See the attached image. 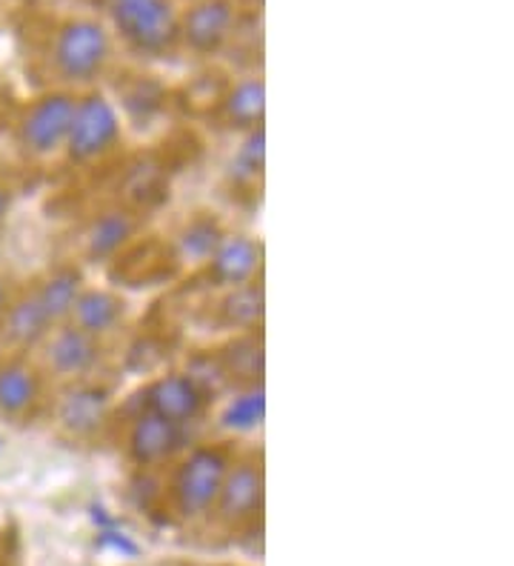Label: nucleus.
<instances>
[{"mask_svg": "<svg viewBox=\"0 0 514 566\" xmlns=\"http://www.w3.org/2000/svg\"><path fill=\"white\" fill-rule=\"evenodd\" d=\"M115 57V38L112 29L97 18H69L55 29L49 63L63 90H86L101 81Z\"/></svg>", "mask_w": 514, "mask_h": 566, "instance_id": "1", "label": "nucleus"}, {"mask_svg": "<svg viewBox=\"0 0 514 566\" xmlns=\"http://www.w3.org/2000/svg\"><path fill=\"white\" fill-rule=\"evenodd\" d=\"M109 18L120 41L137 55L158 57L178 46L175 0H109Z\"/></svg>", "mask_w": 514, "mask_h": 566, "instance_id": "2", "label": "nucleus"}, {"mask_svg": "<svg viewBox=\"0 0 514 566\" xmlns=\"http://www.w3.org/2000/svg\"><path fill=\"white\" fill-rule=\"evenodd\" d=\"M229 463H232V455L220 443H198V447L186 449L175 481H171V497L186 521H195L214 510Z\"/></svg>", "mask_w": 514, "mask_h": 566, "instance_id": "3", "label": "nucleus"}, {"mask_svg": "<svg viewBox=\"0 0 514 566\" xmlns=\"http://www.w3.org/2000/svg\"><path fill=\"white\" fill-rule=\"evenodd\" d=\"M124 138L120 112L103 92H77L75 118L63 153L72 164H95L112 155Z\"/></svg>", "mask_w": 514, "mask_h": 566, "instance_id": "4", "label": "nucleus"}, {"mask_svg": "<svg viewBox=\"0 0 514 566\" xmlns=\"http://www.w3.org/2000/svg\"><path fill=\"white\" fill-rule=\"evenodd\" d=\"M77 92L52 90L34 97L18 124V144L32 158H55L66 146L72 118H75Z\"/></svg>", "mask_w": 514, "mask_h": 566, "instance_id": "5", "label": "nucleus"}, {"mask_svg": "<svg viewBox=\"0 0 514 566\" xmlns=\"http://www.w3.org/2000/svg\"><path fill=\"white\" fill-rule=\"evenodd\" d=\"M38 353H41L43 373L55 375L63 384H75V380L95 378L106 346L103 340L77 329L75 324H61L49 332Z\"/></svg>", "mask_w": 514, "mask_h": 566, "instance_id": "6", "label": "nucleus"}, {"mask_svg": "<svg viewBox=\"0 0 514 566\" xmlns=\"http://www.w3.org/2000/svg\"><path fill=\"white\" fill-rule=\"evenodd\" d=\"M238 29L234 0H195L180 12L178 43H183L198 57L218 55L232 41Z\"/></svg>", "mask_w": 514, "mask_h": 566, "instance_id": "7", "label": "nucleus"}, {"mask_svg": "<svg viewBox=\"0 0 514 566\" xmlns=\"http://www.w3.org/2000/svg\"><path fill=\"white\" fill-rule=\"evenodd\" d=\"M209 401L212 398L180 369V373H166L151 378L144 389L140 409L155 412L164 421L175 423V427L189 429L203 421L206 412H209Z\"/></svg>", "mask_w": 514, "mask_h": 566, "instance_id": "8", "label": "nucleus"}, {"mask_svg": "<svg viewBox=\"0 0 514 566\" xmlns=\"http://www.w3.org/2000/svg\"><path fill=\"white\" fill-rule=\"evenodd\" d=\"M186 429L175 427V423L164 421L155 412H140L129 421L126 429V452L137 467H164V463L175 461L180 452H186Z\"/></svg>", "mask_w": 514, "mask_h": 566, "instance_id": "9", "label": "nucleus"}, {"mask_svg": "<svg viewBox=\"0 0 514 566\" xmlns=\"http://www.w3.org/2000/svg\"><path fill=\"white\" fill-rule=\"evenodd\" d=\"M43 403V369L27 355L0 358V421L23 423Z\"/></svg>", "mask_w": 514, "mask_h": 566, "instance_id": "10", "label": "nucleus"}, {"mask_svg": "<svg viewBox=\"0 0 514 566\" xmlns=\"http://www.w3.org/2000/svg\"><path fill=\"white\" fill-rule=\"evenodd\" d=\"M109 412L112 392L90 378L63 387L55 418L72 438H92L95 432H101L103 423L109 421Z\"/></svg>", "mask_w": 514, "mask_h": 566, "instance_id": "11", "label": "nucleus"}, {"mask_svg": "<svg viewBox=\"0 0 514 566\" xmlns=\"http://www.w3.org/2000/svg\"><path fill=\"white\" fill-rule=\"evenodd\" d=\"M263 266V247L252 235H223L214 255L203 263L206 281L214 290H234L249 281H258Z\"/></svg>", "mask_w": 514, "mask_h": 566, "instance_id": "12", "label": "nucleus"}, {"mask_svg": "<svg viewBox=\"0 0 514 566\" xmlns=\"http://www.w3.org/2000/svg\"><path fill=\"white\" fill-rule=\"evenodd\" d=\"M263 504V467L254 458L229 463V472L223 478L220 495L214 501V512L223 524H243L254 518V512Z\"/></svg>", "mask_w": 514, "mask_h": 566, "instance_id": "13", "label": "nucleus"}, {"mask_svg": "<svg viewBox=\"0 0 514 566\" xmlns=\"http://www.w3.org/2000/svg\"><path fill=\"white\" fill-rule=\"evenodd\" d=\"M52 329H55V324L43 312L34 290H27L18 297H12L7 312H3V318H0V340L9 349V355L38 353Z\"/></svg>", "mask_w": 514, "mask_h": 566, "instance_id": "14", "label": "nucleus"}, {"mask_svg": "<svg viewBox=\"0 0 514 566\" xmlns=\"http://www.w3.org/2000/svg\"><path fill=\"white\" fill-rule=\"evenodd\" d=\"M126 315H129V306H126V301L117 292L86 286L83 295L77 297L69 324H75L77 329H83L92 338L106 340L109 335L120 332V326L126 324Z\"/></svg>", "mask_w": 514, "mask_h": 566, "instance_id": "15", "label": "nucleus"}, {"mask_svg": "<svg viewBox=\"0 0 514 566\" xmlns=\"http://www.w3.org/2000/svg\"><path fill=\"white\" fill-rule=\"evenodd\" d=\"M32 290L38 295V301H41L43 312L49 315V321L61 326L69 324V318H72L77 297L86 290V277H83L81 266H75V263H57Z\"/></svg>", "mask_w": 514, "mask_h": 566, "instance_id": "16", "label": "nucleus"}, {"mask_svg": "<svg viewBox=\"0 0 514 566\" xmlns=\"http://www.w3.org/2000/svg\"><path fill=\"white\" fill-rule=\"evenodd\" d=\"M137 235V218L129 209H106L92 221L90 232H86V258L95 263L115 261L117 255H124L126 247L135 241Z\"/></svg>", "mask_w": 514, "mask_h": 566, "instance_id": "17", "label": "nucleus"}, {"mask_svg": "<svg viewBox=\"0 0 514 566\" xmlns=\"http://www.w3.org/2000/svg\"><path fill=\"white\" fill-rule=\"evenodd\" d=\"M220 112H223V120H227L232 129L249 132L263 126V118H266V83H263V77H240L232 90L223 95Z\"/></svg>", "mask_w": 514, "mask_h": 566, "instance_id": "18", "label": "nucleus"}, {"mask_svg": "<svg viewBox=\"0 0 514 566\" xmlns=\"http://www.w3.org/2000/svg\"><path fill=\"white\" fill-rule=\"evenodd\" d=\"M223 373H227L229 384L234 389L252 387V384H263V340L261 332H238V338L229 346H223L218 353Z\"/></svg>", "mask_w": 514, "mask_h": 566, "instance_id": "19", "label": "nucleus"}, {"mask_svg": "<svg viewBox=\"0 0 514 566\" xmlns=\"http://www.w3.org/2000/svg\"><path fill=\"white\" fill-rule=\"evenodd\" d=\"M220 324L232 332H254L261 329L263 312H266V295H263L261 281H249L243 286L223 292L220 301Z\"/></svg>", "mask_w": 514, "mask_h": 566, "instance_id": "20", "label": "nucleus"}, {"mask_svg": "<svg viewBox=\"0 0 514 566\" xmlns=\"http://www.w3.org/2000/svg\"><path fill=\"white\" fill-rule=\"evenodd\" d=\"M266 418V389L263 384L234 389V395L220 409V427L232 432V436H249L263 427Z\"/></svg>", "mask_w": 514, "mask_h": 566, "instance_id": "21", "label": "nucleus"}, {"mask_svg": "<svg viewBox=\"0 0 514 566\" xmlns=\"http://www.w3.org/2000/svg\"><path fill=\"white\" fill-rule=\"evenodd\" d=\"M223 235H227V229L220 227L218 218H212V214H195L192 221L180 229L178 258L189 263V266H203L214 255V249L220 247Z\"/></svg>", "mask_w": 514, "mask_h": 566, "instance_id": "22", "label": "nucleus"}, {"mask_svg": "<svg viewBox=\"0 0 514 566\" xmlns=\"http://www.w3.org/2000/svg\"><path fill=\"white\" fill-rule=\"evenodd\" d=\"M263 166H266V132L258 126V129L243 132V140L229 160V178L238 187H252L261 180Z\"/></svg>", "mask_w": 514, "mask_h": 566, "instance_id": "23", "label": "nucleus"}, {"mask_svg": "<svg viewBox=\"0 0 514 566\" xmlns=\"http://www.w3.org/2000/svg\"><path fill=\"white\" fill-rule=\"evenodd\" d=\"M97 549L126 560H135L140 555V544L120 524L109 526V530H97Z\"/></svg>", "mask_w": 514, "mask_h": 566, "instance_id": "24", "label": "nucleus"}, {"mask_svg": "<svg viewBox=\"0 0 514 566\" xmlns=\"http://www.w3.org/2000/svg\"><path fill=\"white\" fill-rule=\"evenodd\" d=\"M9 207H12V195H9V189L0 184V227H3V221H7Z\"/></svg>", "mask_w": 514, "mask_h": 566, "instance_id": "25", "label": "nucleus"}, {"mask_svg": "<svg viewBox=\"0 0 514 566\" xmlns=\"http://www.w3.org/2000/svg\"><path fill=\"white\" fill-rule=\"evenodd\" d=\"M9 301H12V295H9V286H7V281L0 277V318H3V312H7Z\"/></svg>", "mask_w": 514, "mask_h": 566, "instance_id": "26", "label": "nucleus"}, {"mask_svg": "<svg viewBox=\"0 0 514 566\" xmlns=\"http://www.w3.org/2000/svg\"><path fill=\"white\" fill-rule=\"evenodd\" d=\"M0 452H3V438H0Z\"/></svg>", "mask_w": 514, "mask_h": 566, "instance_id": "27", "label": "nucleus"}]
</instances>
